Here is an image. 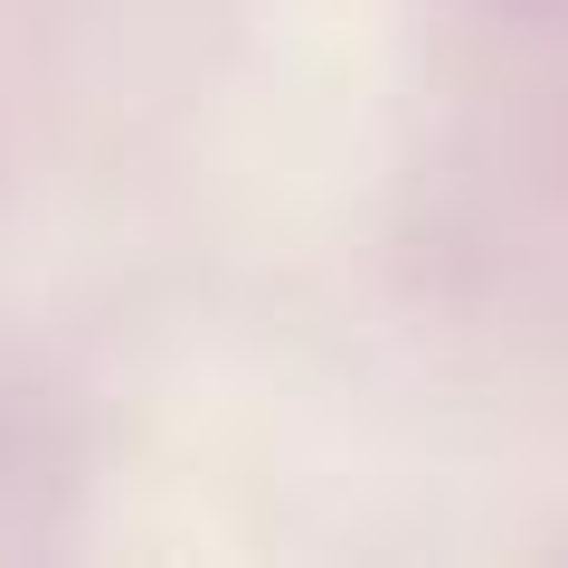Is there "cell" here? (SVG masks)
I'll list each match as a JSON object with an SVG mask.
<instances>
[{"label":"cell","instance_id":"7a4b0ae2","mask_svg":"<svg viewBox=\"0 0 568 568\" xmlns=\"http://www.w3.org/2000/svg\"><path fill=\"white\" fill-rule=\"evenodd\" d=\"M465 10H484V20H568V0H465Z\"/></svg>","mask_w":568,"mask_h":568},{"label":"cell","instance_id":"6da1fadb","mask_svg":"<svg viewBox=\"0 0 568 568\" xmlns=\"http://www.w3.org/2000/svg\"><path fill=\"white\" fill-rule=\"evenodd\" d=\"M67 503H77V436L58 426L39 388L0 379V559L48 549Z\"/></svg>","mask_w":568,"mask_h":568}]
</instances>
